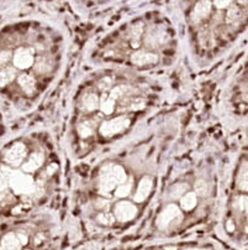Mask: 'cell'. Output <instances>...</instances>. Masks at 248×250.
<instances>
[{
  "label": "cell",
  "instance_id": "cell-11",
  "mask_svg": "<svg viewBox=\"0 0 248 250\" xmlns=\"http://www.w3.org/2000/svg\"><path fill=\"white\" fill-rule=\"evenodd\" d=\"M71 1L82 13H93L114 5L121 0H71Z\"/></svg>",
  "mask_w": 248,
  "mask_h": 250
},
{
  "label": "cell",
  "instance_id": "cell-2",
  "mask_svg": "<svg viewBox=\"0 0 248 250\" xmlns=\"http://www.w3.org/2000/svg\"><path fill=\"white\" fill-rule=\"evenodd\" d=\"M164 145L159 134L147 133L96 156L74 184L76 205L104 228L136 221L159 191Z\"/></svg>",
  "mask_w": 248,
  "mask_h": 250
},
{
  "label": "cell",
  "instance_id": "cell-7",
  "mask_svg": "<svg viewBox=\"0 0 248 250\" xmlns=\"http://www.w3.org/2000/svg\"><path fill=\"white\" fill-rule=\"evenodd\" d=\"M220 194L216 165L209 157L185 160L161 182L154 224L159 231L183 226L188 216L200 214Z\"/></svg>",
  "mask_w": 248,
  "mask_h": 250
},
{
  "label": "cell",
  "instance_id": "cell-9",
  "mask_svg": "<svg viewBox=\"0 0 248 250\" xmlns=\"http://www.w3.org/2000/svg\"><path fill=\"white\" fill-rule=\"evenodd\" d=\"M222 102L226 114L231 119L248 123V50L227 81Z\"/></svg>",
  "mask_w": 248,
  "mask_h": 250
},
{
  "label": "cell",
  "instance_id": "cell-13",
  "mask_svg": "<svg viewBox=\"0 0 248 250\" xmlns=\"http://www.w3.org/2000/svg\"><path fill=\"white\" fill-rule=\"evenodd\" d=\"M184 250H211L210 248H199V247H191V248H185Z\"/></svg>",
  "mask_w": 248,
  "mask_h": 250
},
{
  "label": "cell",
  "instance_id": "cell-5",
  "mask_svg": "<svg viewBox=\"0 0 248 250\" xmlns=\"http://www.w3.org/2000/svg\"><path fill=\"white\" fill-rule=\"evenodd\" d=\"M178 56L177 26L159 9H145L121 20L89 51V60L95 66L117 67L145 75L173 66Z\"/></svg>",
  "mask_w": 248,
  "mask_h": 250
},
{
  "label": "cell",
  "instance_id": "cell-12",
  "mask_svg": "<svg viewBox=\"0 0 248 250\" xmlns=\"http://www.w3.org/2000/svg\"><path fill=\"white\" fill-rule=\"evenodd\" d=\"M4 134H5V123H4L3 113L0 110V139L3 138Z\"/></svg>",
  "mask_w": 248,
  "mask_h": 250
},
{
  "label": "cell",
  "instance_id": "cell-4",
  "mask_svg": "<svg viewBox=\"0 0 248 250\" xmlns=\"http://www.w3.org/2000/svg\"><path fill=\"white\" fill-rule=\"evenodd\" d=\"M62 160L50 133L20 134L0 147V214L42 206L61 185Z\"/></svg>",
  "mask_w": 248,
  "mask_h": 250
},
{
  "label": "cell",
  "instance_id": "cell-3",
  "mask_svg": "<svg viewBox=\"0 0 248 250\" xmlns=\"http://www.w3.org/2000/svg\"><path fill=\"white\" fill-rule=\"evenodd\" d=\"M68 40L57 22L25 19L0 30V97L30 110L58 81Z\"/></svg>",
  "mask_w": 248,
  "mask_h": 250
},
{
  "label": "cell",
  "instance_id": "cell-8",
  "mask_svg": "<svg viewBox=\"0 0 248 250\" xmlns=\"http://www.w3.org/2000/svg\"><path fill=\"white\" fill-rule=\"evenodd\" d=\"M225 210V229L235 234L238 229L248 235V141L233 157L220 187Z\"/></svg>",
  "mask_w": 248,
  "mask_h": 250
},
{
  "label": "cell",
  "instance_id": "cell-14",
  "mask_svg": "<svg viewBox=\"0 0 248 250\" xmlns=\"http://www.w3.org/2000/svg\"><path fill=\"white\" fill-rule=\"evenodd\" d=\"M164 250H166V249H164Z\"/></svg>",
  "mask_w": 248,
  "mask_h": 250
},
{
  "label": "cell",
  "instance_id": "cell-10",
  "mask_svg": "<svg viewBox=\"0 0 248 250\" xmlns=\"http://www.w3.org/2000/svg\"><path fill=\"white\" fill-rule=\"evenodd\" d=\"M30 242V234L25 230H10L0 239V250H31L26 245Z\"/></svg>",
  "mask_w": 248,
  "mask_h": 250
},
{
  "label": "cell",
  "instance_id": "cell-6",
  "mask_svg": "<svg viewBox=\"0 0 248 250\" xmlns=\"http://www.w3.org/2000/svg\"><path fill=\"white\" fill-rule=\"evenodd\" d=\"M175 9L200 66L221 59L248 31V0H175Z\"/></svg>",
  "mask_w": 248,
  "mask_h": 250
},
{
  "label": "cell",
  "instance_id": "cell-1",
  "mask_svg": "<svg viewBox=\"0 0 248 250\" xmlns=\"http://www.w3.org/2000/svg\"><path fill=\"white\" fill-rule=\"evenodd\" d=\"M162 96V85L152 75L96 66L72 97L69 154L83 161L129 140L158 108Z\"/></svg>",
  "mask_w": 248,
  "mask_h": 250
}]
</instances>
